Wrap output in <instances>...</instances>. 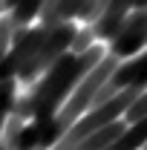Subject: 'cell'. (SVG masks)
Here are the masks:
<instances>
[{
	"mask_svg": "<svg viewBox=\"0 0 147 150\" xmlns=\"http://www.w3.org/2000/svg\"><path fill=\"white\" fill-rule=\"evenodd\" d=\"M101 58H104V49L98 43L92 49H87L84 55H72V52L61 55L46 72L40 75V81L32 84L29 93L15 101L12 115H18L20 121L32 118L35 124H46L64 107V101L72 95V90L92 72V67H98Z\"/></svg>",
	"mask_w": 147,
	"mask_h": 150,
	"instance_id": "1",
	"label": "cell"
},
{
	"mask_svg": "<svg viewBox=\"0 0 147 150\" xmlns=\"http://www.w3.org/2000/svg\"><path fill=\"white\" fill-rule=\"evenodd\" d=\"M75 32H78V26H75L72 20H61V23H55V26H49L46 40L40 43L35 61H32L23 72H18V84H32L37 75H43L61 55H66V52H69V43H72V38H75Z\"/></svg>",
	"mask_w": 147,
	"mask_h": 150,
	"instance_id": "2",
	"label": "cell"
},
{
	"mask_svg": "<svg viewBox=\"0 0 147 150\" xmlns=\"http://www.w3.org/2000/svg\"><path fill=\"white\" fill-rule=\"evenodd\" d=\"M46 26H29V29H20L12 35V43H9V52L0 61V81H9V78H18V72H23L32 61H35L40 43L46 40Z\"/></svg>",
	"mask_w": 147,
	"mask_h": 150,
	"instance_id": "3",
	"label": "cell"
},
{
	"mask_svg": "<svg viewBox=\"0 0 147 150\" xmlns=\"http://www.w3.org/2000/svg\"><path fill=\"white\" fill-rule=\"evenodd\" d=\"M147 46V12H130L110 40V55L118 61L136 58Z\"/></svg>",
	"mask_w": 147,
	"mask_h": 150,
	"instance_id": "4",
	"label": "cell"
},
{
	"mask_svg": "<svg viewBox=\"0 0 147 150\" xmlns=\"http://www.w3.org/2000/svg\"><path fill=\"white\" fill-rule=\"evenodd\" d=\"M130 12H133V0H110L107 9L101 12V18L95 23H90L95 40H112V35L118 32V26L124 23V18Z\"/></svg>",
	"mask_w": 147,
	"mask_h": 150,
	"instance_id": "5",
	"label": "cell"
},
{
	"mask_svg": "<svg viewBox=\"0 0 147 150\" xmlns=\"http://www.w3.org/2000/svg\"><path fill=\"white\" fill-rule=\"evenodd\" d=\"M144 144H147V118H139L130 127H124V133L104 150H139V147H144Z\"/></svg>",
	"mask_w": 147,
	"mask_h": 150,
	"instance_id": "6",
	"label": "cell"
},
{
	"mask_svg": "<svg viewBox=\"0 0 147 150\" xmlns=\"http://www.w3.org/2000/svg\"><path fill=\"white\" fill-rule=\"evenodd\" d=\"M124 127H127V124L118 118V121H112V124H107V127L95 130L90 139H84V142H81V144H78L75 150H104V147H110L112 142H115V139L124 133Z\"/></svg>",
	"mask_w": 147,
	"mask_h": 150,
	"instance_id": "7",
	"label": "cell"
},
{
	"mask_svg": "<svg viewBox=\"0 0 147 150\" xmlns=\"http://www.w3.org/2000/svg\"><path fill=\"white\" fill-rule=\"evenodd\" d=\"M43 9V0H20L12 12H6V18L12 23V32H20V29H29V23L40 15Z\"/></svg>",
	"mask_w": 147,
	"mask_h": 150,
	"instance_id": "8",
	"label": "cell"
},
{
	"mask_svg": "<svg viewBox=\"0 0 147 150\" xmlns=\"http://www.w3.org/2000/svg\"><path fill=\"white\" fill-rule=\"evenodd\" d=\"M15 101H18V78L0 81V118H9L12 115Z\"/></svg>",
	"mask_w": 147,
	"mask_h": 150,
	"instance_id": "9",
	"label": "cell"
},
{
	"mask_svg": "<svg viewBox=\"0 0 147 150\" xmlns=\"http://www.w3.org/2000/svg\"><path fill=\"white\" fill-rule=\"evenodd\" d=\"M95 46V35H92V26H84V29H78L72 38V43H69V52L72 55H84L87 49Z\"/></svg>",
	"mask_w": 147,
	"mask_h": 150,
	"instance_id": "10",
	"label": "cell"
},
{
	"mask_svg": "<svg viewBox=\"0 0 147 150\" xmlns=\"http://www.w3.org/2000/svg\"><path fill=\"white\" fill-rule=\"evenodd\" d=\"M139 118H147V90H141V93L136 95V101H133L127 107V112H124V121H127V124L139 121Z\"/></svg>",
	"mask_w": 147,
	"mask_h": 150,
	"instance_id": "11",
	"label": "cell"
},
{
	"mask_svg": "<svg viewBox=\"0 0 147 150\" xmlns=\"http://www.w3.org/2000/svg\"><path fill=\"white\" fill-rule=\"evenodd\" d=\"M84 6H87V0H61V6H58V12H55V23H61V20H75Z\"/></svg>",
	"mask_w": 147,
	"mask_h": 150,
	"instance_id": "12",
	"label": "cell"
},
{
	"mask_svg": "<svg viewBox=\"0 0 147 150\" xmlns=\"http://www.w3.org/2000/svg\"><path fill=\"white\" fill-rule=\"evenodd\" d=\"M107 3H110V0H87V6L78 12V20H84L87 26H90V23H95V20L101 18V12L107 9Z\"/></svg>",
	"mask_w": 147,
	"mask_h": 150,
	"instance_id": "13",
	"label": "cell"
},
{
	"mask_svg": "<svg viewBox=\"0 0 147 150\" xmlns=\"http://www.w3.org/2000/svg\"><path fill=\"white\" fill-rule=\"evenodd\" d=\"M12 23H9V18L6 15H0V61L6 58V52H9V43H12Z\"/></svg>",
	"mask_w": 147,
	"mask_h": 150,
	"instance_id": "14",
	"label": "cell"
},
{
	"mask_svg": "<svg viewBox=\"0 0 147 150\" xmlns=\"http://www.w3.org/2000/svg\"><path fill=\"white\" fill-rule=\"evenodd\" d=\"M133 12H147V0H133Z\"/></svg>",
	"mask_w": 147,
	"mask_h": 150,
	"instance_id": "15",
	"label": "cell"
},
{
	"mask_svg": "<svg viewBox=\"0 0 147 150\" xmlns=\"http://www.w3.org/2000/svg\"><path fill=\"white\" fill-rule=\"evenodd\" d=\"M3 124H6V118H0V133H3ZM0 150H3V147H0Z\"/></svg>",
	"mask_w": 147,
	"mask_h": 150,
	"instance_id": "16",
	"label": "cell"
},
{
	"mask_svg": "<svg viewBox=\"0 0 147 150\" xmlns=\"http://www.w3.org/2000/svg\"><path fill=\"white\" fill-rule=\"evenodd\" d=\"M144 150H147V144H144Z\"/></svg>",
	"mask_w": 147,
	"mask_h": 150,
	"instance_id": "17",
	"label": "cell"
},
{
	"mask_svg": "<svg viewBox=\"0 0 147 150\" xmlns=\"http://www.w3.org/2000/svg\"><path fill=\"white\" fill-rule=\"evenodd\" d=\"M0 15H3V12H0Z\"/></svg>",
	"mask_w": 147,
	"mask_h": 150,
	"instance_id": "18",
	"label": "cell"
}]
</instances>
